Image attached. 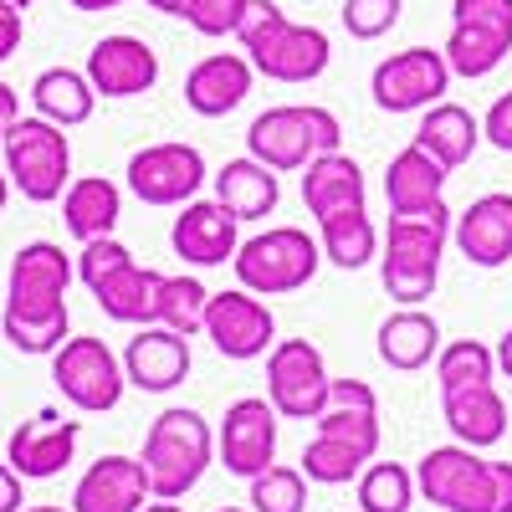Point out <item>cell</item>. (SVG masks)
I'll list each match as a JSON object with an SVG mask.
<instances>
[{"label": "cell", "mask_w": 512, "mask_h": 512, "mask_svg": "<svg viewBox=\"0 0 512 512\" xmlns=\"http://www.w3.org/2000/svg\"><path fill=\"white\" fill-rule=\"evenodd\" d=\"M0 333H6V344L11 349H21V354H57L67 338H72V313H67V303L62 308H36V313H16V308H6L0 313Z\"/></svg>", "instance_id": "34"}, {"label": "cell", "mask_w": 512, "mask_h": 512, "mask_svg": "<svg viewBox=\"0 0 512 512\" xmlns=\"http://www.w3.org/2000/svg\"><path fill=\"white\" fill-rule=\"evenodd\" d=\"M118 216H123V190L108 175H82V180H72L62 190V221H67V231L77 241L113 236Z\"/></svg>", "instance_id": "30"}, {"label": "cell", "mask_w": 512, "mask_h": 512, "mask_svg": "<svg viewBox=\"0 0 512 512\" xmlns=\"http://www.w3.org/2000/svg\"><path fill=\"white\" fill-rule=\"evenodd\" d=\"M21 36H26V21H21V6L0 0V62H11L21 52Z\"/></svg>", "instance_id": "44"}, {"label": "cell", "mask_w": 512, "mask_h": 512, "mask_svg": "<svg viewBox=\"0 0 512 512\" xmlns=\"http://www.w3.org/2000/svg\"><path fill=\"white\" fill-rule=\"evenodd\" d=\"M236 216L221 205V200H185L180 205V216H175V231H169V246H175L180 262L190 267H226L241 236H236Z\"/></svg>", "instance_id": "19"}, {"label": "cell", "mask_w": 512, "mask_h": 512, "mask_svg": "<svg viewBox=\"0 0 512 512\" xmlns=\"http://www.w3.org/2000/svg\"><path fill=\"white\" fill-rule=\"evenodd\" d=\"M31 108L57 128H77V123L93 118L98 88L88 82V72H77V67H47L31 82Z\"/></svg>", "instance_id": "32"}, {"label": "cell", "mask_w": 512, "mask_h": 512, "mask_svg": "<svg viewBox=\"0 0 512 512\" xmlns=\"http://www.w3.org/2000/svg\"><path fill=\"white\" fill-rule=\"evenodd\" d=\"M241 11H246V0H190L180 21H190L200 36H236Z\"/></svg>", "instance_id": "42"}, {"label": "cell", "mask_w": 512, "mask_h": 512, "mask_svg": "<svg viewBox=\"0 0 512 512\" xmlns=\"http://www.w3.org/2000/svg\"><path fill=\"white\" fill-rule=\"evenodd\" d=\"M400 0H344V11H338V21H344V31L354 41H379L390 36L395 21H400Z\"/></svg>", "instance_id": "40"}, {"label": "cell", "mask_w": 512, "mask_h": 512, "mask_svg": "<svg viewBox=\"0 0 512 512\" xmlns=\"http://www.w3.org/2000/svg\"><path fill=\"white\" fill-rule=\"evenodd\" d=\"M451 241H456V251L466 256V262L482 267V272L507 267V262H512V195H507V190L477 195V200L456 216Z\"/></svg>", "instance_id": "20"}, {"label": "cell", "mask_w": 512, "mask_h": 512, "mask_svg": "<svg viewBox=\"0 0 512 512\" xmlns=\"http://www.w3.org/2000/svg\"><path fill=\"white\" fill-rule=\"evenodd\" d=\"M216 512H251V507H216Z\"/></svg>", "instance_id": "53"}, {"label": "cell", "mask_w": 512, "mask_h": 512, "mask_svg": "<svg viewBox=\"0 0 512 512\" xmlns=\"http://www.w3.org/2000/svg\"><path fill=\"white\" fill-rule=\"evenodd\" d=\"M21 472L11 461H0V512H21V502H26V492H21Z\"/></svg>", "instance_id": "45"}, {"label": "cell", "mask_w": 512, "mask_h": 512, "mask_svg": "<svg viewBox=\"0 0 512 512\" xmlns=\"http://www.w3.org/2000/svg\"><path fill=\"white\" fill-rule=\"evenodd\" d=\"M16 118H21V98H16V88H11V82L0 77V139L11 134V123H16Z\"/></svg>", "instance_id": "46"}, {"label": "cell", "mask_w": 512, "mask_h": 512, "mask_svg": "<svg viewBox=\"0 0 512 512\" xmlns=\"http://www.w3.org/2000/svg\"><path fill=\"white\" fill-rule=\"evenodd\" d=\"M205 338L216 344V354L246 364V359H262L277 344V318L256 292L231 287V292H210V308H205Z\"/></svg>", "instance_id": "13"}, {"label": "cell", "mask_w": 512, "mask_h": 512, "mask_svg": "<svg viewBox=\"0 0 512 512\" xmlns=\"http://www.w3.org/2000/svg\"><path fill=\"white\" fill-rule=\"evenodd\" d=\"M333 390V374L308 338H277L267 349V400L282 420H318Z\"/></svg>", "instance_id": "11"}, {"label": "cell", "mask_w": 512, "mask_h": 512, "mask_svg": "<svg viewBox=\"0 0 512 512\" xmlns=\"http://www.w3.org/2000/svg\"><path fill=\"white\" fill-rule=\"evenodd\" d=\"M303 205H308L313 221L338 216V210H354V205H369V185H364L359 159L333 149V154H318L313 164H303Z\"/></svg>", "instance_id": "26"}, {"label": "cell", "mask_w": 512, "mask_h": 512, "mask_svg": "<svg viewBox=\"0 0 512 512\" xmlns=\"http://www.w3.org/2000/svg\"><path fill=\"white\" fill-rule=\"evenodd\" d=\"M359 512H410L415 502V472L400 461H369L354 477Z\"/></svg>", "instance_id": "35"}, {"label": "cell", "mask_w": 512, "mask_h": 512, "mask_svg": "<svg viewBox=\"0 0 512 512\" xmlns=\"http://www.w3.org/2000/svg\"><path fill=\"white\" fill-rule=\"evenodd\" d=\"M11 6H21V11H26V6H31V0H11Z\"/></svg>", "instance_id": "54"}, {"label": "cell", "mask_w": 512, "mask_h": 512, "mask_svg": "<svg viewBox=\"0 0 512 512\" xmlns=\"http://www.w3.org/2000/svg\"><path fill=\"white\" fill-rule=\"evenodd\" d=\"M482 139H487L492 149L512 154V93H502V98L487 108V118H482Z\"/></svg>", "instance_id": "43"}, {"label": "cell", "mask_w": 512, "mask_h": 512, "mask_svg": "<svg viewBox=\"0 0 512 512\" xmlns=\"http://www.w3.org/2000/svg\"><path fill=\"white\" fill-rule=\"evenodd\" d=\"M446 93H451V62L441 47L390 52L369 77V98L379 113H425Z\"/></svg>", "instance_id": "10"}, {"label": "cell", "mask_w": 512, "mask_h": 512, "mask_svg": "<svg viewBox=\"0 0 512 512\" xmlns=\"http://www.w3.org/2000/svg\"><path fill=\"white\" fill-rule=\"evenodd\" d=\"M379 359L390 364V369H400V374H415V369H425L436 354H441V323L425 313V308H400V313H390L379 323Z\"/></svg>", "instance_id": "29"}, {"label": "cell", "mask_w": 512, "mask_h": 512, "mask_svg": "<svg viewBox=\"0 0 512 512\" xmlns=\"http://www.w3.org/2000/svg\"><path fill=\"white\" fill-rule=\"evenodd\" d=\"M251 77H256V67L246 52H210L185 77V108L200 118H226L246 103Z\"/></svg>", "instance_id": "22"}, {"label": "cell", "mask_w": 512, "mask_h": 512, "mask_svg": "<svg viewBox=\"0 0 512 512\" xmlns=\"http://www.w3.org/2000/svg\"><path fill=\"white\" fill-rule=\"evenodd\" d=\"M72 6H77V11H118L123 0H72Z\"/></svg>", "instance_id": "49"}, {"label": "cell", "mask_w": 512, "mask_h": 512, "mask_svg": "<svg viewBox=\"0 0 512 512\" xmlns=\"http://www.w3.org/2000/svg\"><path fill=\"white\" fill-rule=\"evenodd\" d=\"M492 354H497V374H502V379H512V328L497 338V349H492Z\"/></svg>", "instance_id": "47"}, {"label": "cell", "mask_w": 512, "mask_h": 512, "mask_svg": "<svg viewBox=\"0 0 512 512\" xmlns=\"http://www.w3.org/2000/svg\"><path fill=\"white\" fill-rule=\"evenodd\" d=\"M52 384L62 390V400L82 415H108L118 410L123 390H128V374L123 359L103 344V338H67V344L52 354Z\"/></svg>", "instance_id": "9"}, {"label": "cell", "mask_w": 512, "mask_h": 512, "mask_svg": "<svg viewBox=\"0 0 512 512\" xmlns=\"http://www.w3.org/2000/svg\"><path fill=\"white\" fill-rule=\"evenodd\" d=\"M236 41L251 57V67L267 82H282V88H297V82H313L328 72L333 62V41L323 26H303L287 21V11L277 0H246V11L236 21Z\"/></svg>", "instance_id": "1"}, {"label": "cell", "mask_w": 512, "mask_h": 512, "mask_svg": "<svg viewBox=\"0 0 512 512\" xmlns=\"http://www.w3.org/2000/svg\"><path fill=\"white\" fill-rule=\"evenodd\" d=\"M77 441H82V420H62L57 410H41L31 420H21L11 441H6V461L26 482H47L57 472H67L72 456H77Z\"/></svg>", "instance_id": "16"}, {"label": "cell", "mask_w": 512, "mask_h": 512, "mask_svg": "<svg viewBox=\"0 0 512 512\" xmlns=\"http://www.w3.org/2000/svg\"><path fill=\"white\" fill-rule=\"evenodd\" d=\"M6 200H11V175H6V164H0V210H6Z\"/></svg>", "instance_id": "51"}, {"label": "cell", "mask_w": 512, "mask_h": 512, "mask_svg": "<svg viewBox=\"0 0 512 512\" xmlns=\"http://www.w3.org/2000/svg\"><path fill=\"white\" fill-rule=\"evenodd\" d=\"M446 175L451 169L410 139L390 159V169H384V200H390V216H415V210L441 205L446 200Z\"/></svg>", "instance_id": "24"}, {"label": "cell", "mask_w": 512, "mask_h": 512, "mask_svg": "<svg viewBox=\"0 0 512 512\" xmlns=\"http://www.w3.org/2000/svg\"><path fill=\"white\" fill-rule=\"evenodd\" d=\"M144 472H149V487L154 497H169L180 502L185 492L200 487V477L210 472L216 461V431L210 420L190 405H169L149 420V436H144Z\"/></svg>", "instance_id": "4"}, {"label": "cell", "mask_w": 512, "mask_h": 512, "mask_svg": "<svg viewBox=\"0 0 512 512\" xmlns=\"http://www.w3.org/2000/svg\"><path fill=\"white\" fill-rule=\"evenodd\" d=\"M369 461H374V456H364L359 446L318 431V436L303 446V477L318 482V487H344V482H354V477L364 472Z\"/></svg>", "instance_id": "37"}, {"label": "cell", "mask_w": 512, "mask_h": 512, "mask_svg": "<svg viewBox=\"0 0 512 512\" xmlns=\"http://www.w3.org/2000/svg\"><path fill=\"white\" fill-rule=\"evenodd\" d=\"M451 226L456 216L446 200L431 210H415V216H390V231L379 236V282L400 308H420L425 297H436Z\"/></svg>", "instance_id": "2"}, {"label": "cell", "mask_w": 512, "mask_h": 512, "mask_svg": "<svg viewBox=\"0 0 512 512\" xmlns=\"http://www.w3.org/2000/svg\"><path fill=\"white\" fill-rule=\"evenodd\" d=\"M0 154H6L11 190H21V200H31V205H52V200H62V190L72 185V144H67V128L47 123L41 113L16 118L11 134L0 139Z\"/></svg>", "instance_id": "7"}, {"label": "cell", "mask_w": 512, "mask_h": 512, "mask_svg": "<svg viewBox=\"0 0 512 512\" xmlns=\"http://www.w3.org/2000/svg\"><path fill=\"white\" fill-rule=\"evenodd\" d=\"M313 425L323 436H338V441L359 446L364 456H379V395L364 379H333L328 405Z\"/></svg>", "instance_id": "25"}, {"label": "cell", "mask_w": 512, "mask_h": 512, "mask_svg": "<svg viewBox=\"0 0 512 512\" xmlns=\"http://www.w3.org/2000/svg\"><path fill=\"white\" fill-rule=\"evenodd\" d=\"M144 6H149V11H164V16H185L190 0H144Z\"/></svg>", "instance_id": "48"}, {"label": "cell", "mask_w": 512, "mask_h": 512, "mask_svg": "<svg viewBox=\"0 0 512 512\" xmlns=\"http://www.w3.org/2000/svg\"><path fill=\"white\" fill-rule=\"evenodd\" d=\"M344 144V123L333 118V108L318 103H277L267 113H256L246 128V154L262 159L277 175L313 164L318 154H333Z\"/></svg>", "instance_id": "5"}, {"label": "cell", "mask_w": 512, "mask_h": 512, "mask_svg": "<svg viewBox=\"0 0 512 512\" xmlns=\"http://www.w3.org/2000/svg\"><path fill=\"white\" fill-rule=\"evenodd\" d=\"M205 308H210V287L200 277H185V272L164 277V287H159V323L164 328L195 338V333H205Z\"/></svg>", "instance_id": "38"}, {"label": "cell", "mask_w": 512, "mask_h": 512, "mask_svg": "<svg viewBox=\"0 0 512 512\" xmlns=\"http://www.w3.org/2000/svg\"><path fill=\"white\" fill-rule=\"evenodd\" d=\"M441 415L451 425V436L472 451H487L512 431V410H507L497 384H466V390L441 395Z\"/></svg>", "instance_id": "23"}, {"label": "cell", "mask_w": 512, "mask_h": 512, "mask_svg": "<svg viewBox=\"0 0 512 512\" xmlns=\"http://www.w3.org/2000/svg\"><path fill=\"white\" fill-rule=\"evenodd\" d=\"M492 379H497V354L482 344V338H456V344H441V354H436L441 395L466 390V384H492Z\"/></svg>", "instance_id": "36"}, {"label": "cell", "mask_w": 512, "mask_h": 512, "mask_svg": "<svg viewBox=\"0 0 512 512\" xmlns=\"http://www.w3.org/2000/svg\"><path fill=\"white\" fill-rule=\"evenodd\" d=\"M231 267H236V287H246L256 297H287L318 277L323 246L303 226H267L236 246Z\"/></svg>", "instance_id": "6"}, {"label": "cell", "mask_w": 512, "mask_h": 512, "mask_svg": "<svg viewBox=\"0 0 512 512\" xmlns=\"http://www.w3.org/2000/svg\"><path fill=\"white\" fill-rule=\"evenodd\" d=\"M139 512H185V507H180V502H169V497H149Z\"/></svg>", "instance_id": "50"}, {"label": "cell", "mask_w": 512, "mask_h": 512, "mask_svg": "<svg viewBox=\"0 0 512 512\" xmlns=\"http://www.w3.org/2000/svg\"><path fill=\"white\" fill-rule=\"evenodd\" d=\"M415 144L431 154V159H441L446 169H461L466 159L477 154V144H482V118L472 108L441 98V103L425 108V118L415 128Z\"/></svg>", "instance_id": "28"}, {"label": "cell", "mask_w": 512, "mask_h": 512, "mask_svg": "<svg viewBox=\"0 0 512 512\" xmlns=\"http://www.w3.org/2000/svg\"><path fill=\"white\" fill-rule=\"evenodd\" d=\"M216 200L231 210L236 221H262L282 200V180H277V169H267L262 159L241 154V159H226L216 169Z\"/></svg>", "instance_id": "27"}, {"label": "cell", "mask_w": 512, "mask_h": 512, "mask_svg": "<svg viewBox=\"0 0 512 512\" xmlns=\"http://www.w3.org/2000/svg\"><path fill=\"white\" fill-rule=\"evenodd\" d=\"M77 277V262L57 241H26L11 256V277H6V308L36 313V308H62L67 287Z\"/></svg>", "instance_id": "15"}, {"label": "cell", "mask_w": 512, "mask_h": 512, "mask_svg": "<svg viewBox=\"0 0 512 512\" xmlns=\"http://www.w3.org/2000/svg\"><path fill=\"white\" fill-rule=\"evenodd\" d=\"M451 77H492L512 52V0H451Z\"/></svg>", "instance_id": "8"}, {"label": "cell", "mask_w": 512, "mask_h": 512, "mask_svg": "<svg viewBox=\"0 0 512 512\" xmlns=\"http://www.w3.org/2000/svg\"><path fill=\"white\" fill-rule=\"evenodd\" d=\"M415 492L446 512H512V461H487L472 446H431L415 466Z\"/></svg>", "instance_id": "3"}, {"label": "cell", "mask_w": 512, "mask_h": 512, "mask_svg": "<svg viewBox=\"0 0 512 512\" xmlns=\"http://www.w3.org/2000/svg\"><path fill=\"white\" fill-rule=\"evenodd\" d=\"M128 262H134V251H128L118 236H98V241H82V251H77V282L82 287H98V282H108L113 272H123Z\"/></svg>", "instance_id": "41"}, {"label": "cell", "mask_w": 512, "mask_h": 512, "mask_svg": "<svg viewBox=\"0 0 512 512\" xmlns=\"http://www.w3.org/2000/svg\"><path fill=\"white\" fill-rule=\"evenodd\" d=\"M318 246H323V262L344 267V272L369 267L374 256H379V226L369 221V205L323 216V221H318Z\"/></svg>", "instance_id": "33"}, {"label": "cell", "mask_w": 512, "mask_h": 512, "mask_svg": "<svg viewBox=\"0 0 512 512\" xmlns=\"http://www.w3.org/2000/svg\"><path fill=\"white\" fill-rule=\"evenodd\" d=\"M154 497L139 456H98L72 487V512H139Z\"/></svg>", "instance_id": "21"}, {"label": "cell", "mask_w": 512, "mask_h": 512, "mask_svg": "<svg viewBox=\"0 0 512 512\" xmlns=\"http://www.w3.org/2000/svg\"><path fill=\"white\" fill-rule=\"evenodd\" d=\"M251 512H303L308 507V477L303 466H267L262 477H251Z\"/></svg>", "instance_id": "39"}, {"label": "cell", "mask_w": 512, "mask_h": 512, "mask_svg": "<svg viewBox=\"0 0 512 512\" xmlns=\"http://www.w3.org/2000/svg\"><path fill=\"white\" fill-rule=\"evenodd\" d=\"M190 364H195L190 359V338L175 333V328H164V323H144L134 338H128V349H123V374L144 395H169L175 384H185Z\"/></svg>", "instance_id": "18"}, {"label": "cell", "mask_w": 512, "mask_h": 512, "mask_svg": "<svg viewBox=\"0 0 512 512\" xmlns=\"http://www.w3.org/2000/svg\"><path fill=\"white\" fill-rule=\"evenodd\" d=\"M128 190H134L144 205H185L200 195V185L210 180L205 154L185 139H164V144H144L134 159H128Z\"/></svg>", "instance_id": "12"}, {"label": "cell", "mask_w": 512, "mask_h": 512, "mask_svg": "<svg viewBox=\"0 0 512 512\" xmlns=\"http://www.w3.org/2000/svg\"><path fill=\"white\" fill-rule=\"evenodd\" d=\"M277 410L267 395H241L236 405H226V420L216 431V456L231 477H262L277 461Z\"/></svg>", "instance_id": "14"}, {"label": "cell", "mask_w": 512, "mask_h": 512, "mask_svg": "<svg viewBox=\"0 0 512 512\" xmlns=\"http://www.w3.org/2000/svg\"><path fill=\"white\" fill-rule=\"evenodd\" d=\"M159 287H164V272H154L144 262H128L123 272H113L108 282H98L93 297H98V308L113 323L144 328V323H159Z\"/></svg>", "instance_id": "31"}, {"label": "cell", "mask_w": 512, "mask_h": 512, "mask_svg": "<svg viewBox=\"0 0 512 512\" xmlns=\"http://www.w3.org/2000/svg\"><path fill=\"white\" fill-rule=\"evenodd\" d=\"M21 512H72V507H57V502H36V507H21Z\"/></svg>", "instance_id": "52"}, {"label": "cell", "mask_w": 512, "mask_h": 512, "mask_svg": "<svg viewBox=\"0 0 512 512\" xmlns=\"http://www.w3.org/2000/svg\"><path fill=\"white\" fill-rule=\"evenodd\" d=\"M88 82L98 88V98H139L159 82V52L149 47L144 36H128V31H113L103 41H93L88 52Z\"/></svg>", "instance_id": "17"}]
</instances>
